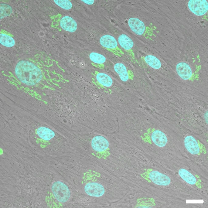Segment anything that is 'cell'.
<instances>
[{"instance_id":"obj_4","label":"cell","mask_w":208,"mask_h":208,"mask_svg":"<svg viewBox=\"0 0 208 208\" xmlns=\"http://www.w3.org/2000/svg\"><path fill=\"white\" fill-rule=\"evenodd\" d=\"M52 190L56 199L61 203L67 201L70 196V192L68 186L63 182L57 181L53 183Z\"/></svg>"},{"instance_id":"obj_13","label":"cell","mask_w":208,"mask_h":208,"mask_svg":"<svg viewBox=\"0 0 208 208\" xmlns=\"http://www.w3.org/2000/svg\"><path fill=\"white\" fill-rule=\"evenodd\" d=\"M176 70L178 75L185 80L189 79L192 74L191 69L189 65L186 63L181 62L176 66Z\"/></svg>"},{"instance_id":"obj_9","label":"cell","mask_w":208,"mask_h":208,"mask_svg":"<svg viewBox=\"0 0 208 208\" xmlns=\"http://www.w3.org/2000/svg\"><path fill=\"white\" fill-rule=\"evenodd\" d=\"M114 69L121 81L125 82L130 79H133V74L123 63H115L114 66Z\"/></svg>"},{"instance_id":"obj_20","label":"cell","mask_w":208,"mask_h":208,"mask_svg":"<svg viewBox=\"0 0 208 208\" xmlns=\"http://www.w3.org/2000/svg\"><path fill=\"white\" fill-rule=\"evenodd\" d=\"M37 133L43 139L49 140L54 136V132L50 129L45 127H40L37 130Z\"/></svg>"},{"instance_id":"obj_14","label":"cell","mask_w":208,"mask_h":208,"mask_svg":"<svg viewBox=\"0 0 208 208\" xmlns=\"http://www.w3.org/2000/svg\"><path fill=\"white\" fill-rule=\"evenodd\" d=\"M184 144L186 148L190 153L196 155L199 153V145L196 139L193 136H186L185 138Z\"/></svg>"},{"instance_id":"obj_10","label":"cell","mask_w":208,"mask_h":208,"mask_svg":"<svg viewBox=\"0 0 208 208\" xmlns=\"http://www.w3.org/2000/svg\"><path fill=\"white\" fill-rule=\"evenodd\" d=\"M109 145L107 140L104 137L98 135L94 137L91 141V146L95 151L101 152L106 150Z\"/></svg>"},{"instance_id":"obj_23","label":"cell","mask_w":208,"mask_h":208,"mask_svg":"<svg viewBox=\"0 0 208 208\" xmlns=\"http://www.w3.org/2000/svg\"><path fill=\"white\" fill-rule=\"evenodd\" d=\"M54 1L56 5L65 10H69L72 7V3L69 0H57Z\"/></svg>"},{"instance_id":"obj_18","label":"cell","mask_w":208,"mask_h":208,"mask_svg":"<svg viewBox=\"0 0 208 208\" xmlns=\"http://www.w3.org/2000/svg\"><path fill=\"white\" fill-rule=\"evenodd\" d=\"M155 205L154 199L149 198H142L138 199L135 206L137 208H152Z\"/></svg>"},{"instance_id":"obj_3","label":"cell","mask_w":208,"mask_h":208,"mask_svg":"<svg viewBox=\"0 0 208 208\" xmlns=\"http://www.w3.org/2000/svg\"><path fill=\"white\" fill-rule=\"evenodd\" d=\"M101 46L114 54L119 57H121L124 54L123 51L119 47L116 39L110 35L102 36L99 39Z\"/></svg>"},{"instance_id":"obj_17","label":"cell","mask_w":208,"mask_h":208,"mask_svg":"<svg viewBox=\"0 0 208 208\" xmlns=\"http://www.w3.org/2000/svg\"><path fill=\"white\" fill-rule=\"evenodd\" d=\"M90 60L100 68H103L104 64L106 61V58L103 55L97 53L92 52L89 54Z\"/></svg>"},{"instance_id":"obj_12","label":"cell","mask_w":208,"mask_h":208,"mask_svg":"<svg viewBox=\"0 0 208 208\" xmlns=\"http://www.w3.org/2000/svg\"><path fill=\"white\" fill-rule=\"evenodd\" d=\"M60 25L63 29L71 32H74L77 27L75 20L69 16H65L62 18L60 20Z\"/></svg>"},{"instance_id":"obj_2","label":"cell","mask_w":208,"mask_h":208,"mask_svg":"<svg viewBox=\"0 0 208 208\" xmlns=\"http://www.w3.org/2000/svg\"><path fill=\"white\" fill-rule=\"evenodd\" d=\"M141 175L148 182L158 185L167 186L171 182V179L168 176L151 169H148Z\"/></svg>"},{"instance_id":"obj_6","label":"cell","mask_w":208,"mask_h":208,"mask_svg":"<svg viewBox=\"0 0 208 208\" xmlns=\"http://www.w3.org/2000/svg\"><path fill=\"white\" fill-rule=\"evenodd\" d=\"M188 7L190 10L197 15L205 14L208 10V4L205 0H191L188 3Z\"/></svg>"},{"instance_id":"obj_19","label":"cell","mask_w":208,"mask_h":208,"mask_svg":"<svg viewBox=\"0 0 208 208\" xmlns=\"http://www.w3.org/2000/svg\"><path fill=\"white\" fill-rule=\"evenodd\" d=\"M144 60L148 65L155 69H159L161 66L160 60L153 55H147L145 56Z\"/></svg>"},{"instance_id":"obj_7","label":"cell","mask_w":208,"mask_h":208,"mask_svg":"<svg viewBox=\"0 0 208 208\" xmlns=\"http://www.w3.org/2000/svg\"><path fill=\"white\" fill-rule=\"evenodd\" d=\"M84 189L85 193L92 196H101L104 195L105 191L102 185L95 182L87 183L85 185Z\"/></svg>"},{"instance_id":"obj_11","label":"cell","mask_w":208,"mask_h":208,"mask_svg":"<svg viewBox=\"0 0 208 208\" xmlns=\"http://www.w3.org/2000/svg\"><path fill=\"white\" fill-rule=\"evenodd\" d=\"M97 83L102 88H109L113 84L111 77L108 74L104 73L96 72L94 74Z\"/></svg>"},{"instance_id":"obj_5","label":"cell","mask_w":208,"mask_h":208,"mask_svg":"<svg viewBox=\"0 0 208 208\" xmlns=\"http://www.w3.org/2000/svg\"><path fill=\"white\" fill-rule=\"evenodd\" d=\"M117 40L118 45L127 53L133 61L134 60V43L132 39L127 34L121 33L118 35Z\"/></svg>"},{"instance_id":"obj_1","label":"cell","mask_w":208,"mask_h":208,"mask_svg":"<svg viewBox=\"0 0 208 208\" xmlns=\"http://www.w3.org/2000/svg\"><path fill=\"white\" fill-rule=\"evenodd\" d=\"M15 75L21 82L28 85H34L42 79L40 69L32 62L26 60L18 62L15 68Z\"/></svg>"},{"instance_id":"obj_24","label":"cell","mask_w":208,"mask_h":208,"mask_svg":"<svg viewBox=\"0 0 208 208\" xmlns=\"http://www.w3.org/2000/svg\"><path fill=\"white\" fill-rule=\"evenodd\" d=\"M81 1L88 5H91L94 2V1L93 0H82Z\"/></svg>"},{"instance_id":"obj_22","label":"cell","mask_w":208,"mask_h":208,"mask_svg":"<svg viewBox=\"0 0 208 208\" xmlns=\"http://www.w3.org/2000/svg\"><path fill=\"white\" fill-rule=\"evenodd\" d=\"M0 19L8 16L11 14L12 12V9L10 5L5 3H1Z\"/></svg>"},{"instance_id":"obj_16","label":"cell","mask_w":208,"mask_h":208,"mask_svg":"<svg viewBox=\"0 0 208 208\" xmlns=\"http://www.w3.org/2000/svg\"><path fill=\"white\" fill-rule=\"evenodd\" d=\"M152 141L157 146L162 147L166 144L167 139L164 134L161 131L155 130L152 134Z\"/></svg>"},{"instance_id":"obj_15","label":"cell","mask_w":208,"mask_h":208,"mask_svg":"<svg viewBox=\"0 0 208 208\" xmlns=\"http://www.w3.org/2000/svg\"><path fill=\"white\" fill-rule=\"evenodd\" d=\"M180 177L185 182L192 185H195L199 188H201V184L196 177L187 170L181 169L178 171Z\"/></svg>"},{"instance_id":"obj_8","label":"cell","mask_w":208,"mask_h":208,"mask_svg":"<svg viewBox=\"0 0 208 208\" xmlns=\"http://www.w3.org/2000/svg\"><path fill=\"white\" fill-rule=\"evenodd\" d=\"M128 26L131 30L138 35H141L145 32V26L144 23L137 18L131 17L128 21Z\"/></svg>"},{"instance_id":"obj_21","label":"cell","mask_w":208,"mask_h":208,"mask_svg":"<svg viewBox=\"0 0 208 208\" xmlns=\"http://www.w3.org/2000/svg\"><path fill=\"white\" fill-rule=\"evenodd\" d=\"M0 42L2 45L8 47H12L15 44V40L12 37L3 33L0 34Z\"/></svg>"}]
</instances>
